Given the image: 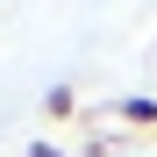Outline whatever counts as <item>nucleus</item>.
<instances>
[{
	"label": "nucleus",
	"instance_id": "obj_1",
	"mask_svg": "<svg viewBox=\"0 0 157 157\" xmlns=\"http://www.w3.org/2000/svg\"><path fill=\"white\" fill-rule=\"evenodd\" d=\"M114 121H128V128H157V100H114Z\"/></svg>",
	"mask_w": 157,
	"mask_h": 157
},
{
	"label": "nucleus",
	"instance_id": "obj_3",
	"mask_svg": "<svg viewBox=\"0 0 157 157\" xmlns=\"http://www.w3.org/2000/svg\"><path fill=\"white\" fill-rule=\"evenodd\" d=\"M21 157H71V150H57V143H29Z\"/></svg>",
	"mask_w": 157,
	"mask_h": 157
},
{
	"label": "nucleus",
	"instance_id": "obj_2",
	"mask_svg": "<svg viewBox=\"0 0 157 157\" xmlns=\"http://www.w3.org/2000/svg\"><path fill=\"white\" fill-rule=\"evenodd\" d=\"M71 107H78V93H71V86H50V93H43V114H50V121H64Z\"/></svg>",
	"mask_w": 157,
	"mask_h": 157
}]
</instances>
